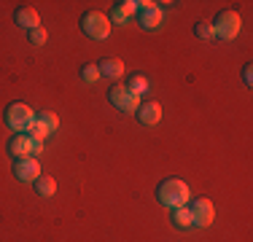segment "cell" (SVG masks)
<instances>
[{
    "label": "cell",
    "mask_w": 253,
    "mask_h": 242,
    "mask_svg": "<svg viewBox=\"0 0 253 242\" xmlns=\"http://www.w3.org/2000/svg\"><path fill=\"white\" fill-rule=\"evenodd\" d=\"M111 27H113L111 19H108L102 11H86V14L81 16V30L94 40H105L108 35H111Z\"/></svg>",
    "instance_id": "3957f363"
},
{
    "label": "cell",
    "mask_w": 253,
    "mask_h": 242,
    "mask_svg": "<svg viewBox=\"0 0 253 242\" xmlns=\"http://www.w3.org/2000/svg\"><path fill=\"white\" fill-rule=\"evenodd\" d=\"M108 100H111L113 108H119V111H124V113H137V108H140V97L135 92H129L124 83H116V86L108 92Z\"/></svg>",
    "instance_id": "5b68a950"
},
{
    "label": "cell",
    "mask_w": 253,
    "mask_h": 242,
    "mask_svg": "<svg viewBox=\"0 0 253 242\" xmlns=\"http://www.w3.org/2000/svg\"><path fill=\"white\" fill-rule=\"evenodd\" d=\"M97 68H100V76H105V78H122L124 62H122L119 57H105V59L97 65Z\"/></svg>",
    "instance_id": "7c38bea8"
},
{
    "label": "cell",
    "mask_w": 253,
    "mask_h": 242,
    "mask_svg": "<svg viewBox=\"0 0 253 242\" xmlns=\"http://www.w3.org/2000/svg\"><path fill=\"white\" fill-rule=\"evenodd\" d=\"M27 40L33 46H43L46 40H49V33H46L43 27H35V30H30V33H27Z\"/></svg>",
    "instance_id": "ac0fdd59"
},
{
    "label": "cell",
    "mask_w": 253,
    "mask_h": 242,
    "mask_svg": "<svg viewBox=\"0 0 253 242\" xmlns=\"http://www.w3.org/2000/svg\"><path fill=\"white\" fill-rule=\"evenodd\" d=\"M81 78H84V81H86V83H97L100 81V68H97V65H84V68H81Z\"/></svg>",
    "instance_id": "e0dca14e"
},
{
    "label": "cell",
    "mask_w": 253,
    "mask_h": 242,
    "mask_svg": "<svg viewBox=\"0 0 253 242\" xmlns=\"http://www.w3.org/2000/svg\"><path fill=\"white\" fill-rule=\"evenodd\" d=\"M46 135H49V132H46L43 126L38 124V121H33V126L27 129V137H30L33 143H43V140H46Z\"/></svg>",
    "instance_id": "d6986e66"
},
{
    "label": "cell",
    "mask_w": 253,
    "mask_h": 242,
    "mask_svg": "<svg viewBox=\"0 0 253 242\" xmlns=\"http://www.w3.org/2000/svg\"><path fill=\"white\" fill-rule=\"evenodd\" d=\"M35 191L41 194V197H54L57 194V180L49 178V175H41V178H35Z\"/></svg>",
    "instance_id": "5bb4252c"
},
{
    "label": "cell",
    "mask_w": 253,
    "mask_h": 242,
    "mask_svg": "<svg viewBox=\"0 0 253 242\" xmlns=\"http://www.w3.org/2000/svg\"><path fill=\"white\" fill-rule=\"evenodd\" d=\"M8 154L16 159H30L33 156V140L27 135H14L8 140Z\"/></svg>",
    "instance_id": "ba28073f"
},
{
    "label": "cell",
    "mask_w": 253,
    "mask_h": 242,
    "mask_svg": "<svg viewBox=\"0 0 253 242\" xmlns=\"http://www.w3.org/2000/svg\"><path fill=\"white\" fill-rule=\"evenodd\" d=\"M243 30V19H240L237 11H221L215 16V24H213V35H218L221 40H232L240 35Z\"/></svg>",
    "instance_id": "277c9868"
},
{
    "label": "cell",
    "mask_w": 253,
    "mask_h": 242,
    "mask_svg": "<svg viewBox=\"0 0 253 242\" xmlns=\"http://www.w3.org/2000/svg\"><path fill=\"white\" fill-rule=\"evenodd\" d=\"M35 121H38L41 126H43L46 132H54L59 126V119H57V113H51V111H43V113H35Z\"/></svg>",
    "instance_id": "9a60e30c"
},
{
    "label": "cell",
    "mask_w": 253,
    "mask_h": 242,
    "mask_svg": "<svg viewBox=\"0 0 253 242\" xmlns=\"http://www.w3.org/2000/svg\"><path fill=\"white\" fill-rule=\"evenodd\" d=\"M243 78H245V83L251 86V83H253V65H245V68H243Z\"/></svg>",
    "instance_id": "603a6c76"
},
{
    "label": "cell",
    "mask_w": 253,
    "mask_h": 242,
    "mask_svg": "<svg viewBox=\"0 0 253 242\" xmlns=\"http://www.w3.org/2000/svg\"><path fill=\"white\" fill-rule=\"evenodd\" d=\"M14 175H16V180H25V183H35V178H41V164H38V159H19L14 164Z\"/></svg>",
    "instance_id": "52a82bcc"
},
{
    "label": "cell",
    "mask_w": 253,
    "mask_h": 242,
    "mask_svg": "<svg viewBox=\"0 0 253 242\" xmlns=\"http://www.w3.org/2000/svg\"><path fill=\"white\" fill-rule=\"evenodd\" d=\"M116 8H119V11H124L126 16H132V14L137 11V3H135V0H119Z\"/></svg>",
    "instance_id": "44dd1931"
},
{
    "label": "cell",
    "mask_w": 253,
    "mask_h": 242,
    "mask_svg": "<svg viewBox=\"0 0 253 242\" xmlns=\"http://www.w3.org/2000/svg\"><path fill=\"white\" fill-rule=\"evenodd\" d=\"M41 151H43V143H33V156L41 154Z\"/></svg>",
    "instance_id": "cb8c5ba5"
},
{
    "label": "cell",
    "mask_w": 253,
    "mask_h": 242,
    "mask_svg": "<svg viewBox=\"0 0 253 242\" xmlns=\"http://www.w3.org/2000/svg\"><path fill=\"white\" fill-rule=\"evenodd\" d=\"M137 22H140L143 30H156L162 24V8L159 5H151L146 11H137Z\"/></svg>",
    "instance_id": "8fae6325"
},
{
    "label": "cell",
    "mask_w": 253,
    "mask_h": 242,
    "mask_svg": "<svg viewBox=\"0 0 253 242\" xmlns=\"http://www.w3.org/2000/svg\"><path fill=\"white\" fill-rule=\"evenodd\" d=\"M170 221L175 223L178 229H191L194 223H191V213H189V204H180V207H172V215Z\"/></svg>",
    "instance_id": "4fadbf2b"
},
{
    "label": "cell",
    "mask_w": 253,
    "mask_h": 242,
    "mask_svg": "<svg viewBox=\"0 0 253 242\" xmlns=\"http://www.w3.org/2000/svg\"><path fill=\"white\" fill-rule=\"evenodd\" d=\"M14 22L19 24V27H25L27 33H30V30H35V27H41V16H38V11L30 8V5H25V8L16 11V14H14Z\"/></svg>",
    "instance_id": "30bf717a"
},
{
    "label": "cell",
    "mask_w": 253,
    "mask_h": 242,
    "mask_svg": "<svg viewBox=\"0 0 253 242\" xmlns=\"http://www.w3.org/2000/svg\"><path fill=\"white\" fill-rule=\"evenodd\" d=\"M156 199L170 210L180 207V204L189 202V186H186L180 178H167V180H162L159 189H156Z\"/></svg>",
    "instance_id": "6da1fadb"
},
{
    "label": "cell",
    "mask_w": 253,
    "mask_h": 242,
    "mask_svg": "<svg viewBox=\"0 0 253 242\" xmlns=\"http://www.w3.org/2000/svg\"><path fill=\"white\" fill-rule=\"evenodd\" d=\"M194 35H197V38H202V40H210V38H213V24H210V22H200L194 27Z\"/></svg>",
    "instance_id": "ffe728a7"
},
{
    "label": "cell",
    "mask_w": 253,
    "mask_h": 242,
    "mask_svg": "<svg viewBox=\"0 0 253 242\" xmlns=\"http://www.w3.org/2000/svg\"><path fill=\"white\" fill-rule=\"evenodd\" d=\"M126 89H129V92H135L137 97H140L143 92H148V81L143 76H132L129 78V83H126Z\"/></svg>",
    "instance_id": "2e32d148"
},
{
    "label": "cell",
    "mask_w": 253,
    "mask_h": 242,
    "mask_svg": "<svg viewBox=\"0 0 253 242\" xmlns=\"http://www.w3.org/2000/svg\"><path fill=\"white\" fill-rule=\"evenodd\" d=\"M189 213H191V223H194V226H200V229H205V226H210V223H213L215 207H213V202H210V199L200 197V199H194V202L189 204Z\"/></svg>",
    "instance_id": "8992f818"
},
{
    "label": "cell",
    "mask_w": 253,
    "mask_h": 242,
    "mask_svg": "<svg viewBox=\"0 0 253 242\" xmlns=\"http://www.w3.org/2000/svg\"><path fill=\"white\" fill-rule=\"evenodd\" d=\"M108 19H111V24H113V22H116V24H124V22H129V16H126L124 11H119L116 5H113V8H111V16H108Z\"/></svg>",
    "instance_id": "7402d4cb"
},
{
    "label": "cell",
    "mask_w": 253,
    "mask_h": 242,
    "mask_svg": "<svg viewBox=\"0 0 253 242\" xmlns=\"http://www.w3.org/2000/svg\"><path fill=\"white\" fill-rule=\"evenodd\" d=\"M137 119H140V124H146V126H154V124H159L162 121V105L159 102H146V105H140L137 108Z\"/></svg>",
    "instance_id": "9c48e42d"
},
{
    "label": "cell",
    "mask_w": 253,
    "mask_h": 242,
    "mask_svg": "<svg viewBox=\"0 0 253 242\" xmlns=\"http://www.w3.org/2000/svg\"><path fill=\"white\" fill-rule=\"evenodd\" d=\"M33 121H35V113L30 105H25V102H11V105L5 108V124H8L16 135H27Z\"/></svg>",
    "instance_id": "7a4b0ae2"
}]
</instances>
